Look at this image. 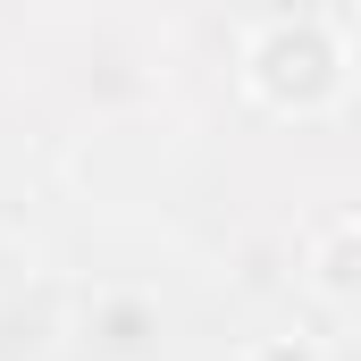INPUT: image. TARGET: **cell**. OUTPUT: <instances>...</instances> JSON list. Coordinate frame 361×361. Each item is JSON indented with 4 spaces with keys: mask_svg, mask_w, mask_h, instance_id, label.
Instances as JSON below:
<instances>
[{
    "mask_svg": "<svg viewBox=\"0 0 361 361\" xmlns=\"http://www.w3.org/2000/svg\"><path fill=\"white\" fill-rule=\"evenodd\" d=\"M235 85H244L252 109L294 118V126L336 118L345 92H353V34H345V17L336 8H277L261 25H244Z\"/></svg>",
    "mask_w": 361,
    "mask_h": 361,
    "instance_id": "cell-1",
    "label": "cell"
},
{
    "mask_svg": "<svg viewBox=\"0 0 361 361\" xmlns=\"http://www.w3.org/2000/svg\"><path fill=\"white\" fill-rule=\"evenodd\" d=\"M302 269L319 302H353L361 294V210H319L302 227Z\"/></svg>",
    "mask_w": 361,
    "mask_h": 361,
    "instance_id": "cell-2",
    "label": "cell"
},
{
    "mask_svg": "<svg viewBox=\"0 0 361 361\" xmlns=\"http://www.w3.org/2000/svg\"><path fill=\"white\" fill-rule=\"evenodd\" d=\"M235 361H328V353H319L311 336H252Z\"/></svg>",
    "mask_w": 361,
    "mask_h": 361,
    "instance_id": "cell-3",
    "label": "cell"
}]
</instances>
